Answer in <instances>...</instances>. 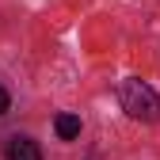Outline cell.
<instances>
[{
    "label": "cell",
    "mask_w": 160,
    "mask_h": 160,
    "mask_svg": "<svg viewBox=\"0 0 160 160\" xmlns=\"http://www.w3.org/2000/svg\"><path fill=\"white\" fill-rule=\"evenodd\" d=\"M118 99H122V111L130 118H137V122H156L160 118V95L145 84V80H137V76H130V80L118 84Z\"/></svg>",
    "instance_id": "obj_1"
},
{
    "label": "cell",
    "mask_w": 160,
    "mask_h": 160,
    "mask_svg": "<svg viewBox=\"0 0 160 160\" xmlns=\"http://www.w3.org/2000/svg\"><path fill=\"white\" fill-rule=\"evenodd\" d=\"M8 160H42V149L31 137H12L8 141Z\"/></svg>",
    "instance_id": "obj_2"
},
{
    "label": "cell",
    "mask_w": 160,
    "mask_h": 160,
    "mask_svg": "<svg viewBox=\"0 0 160 160\" xmlns=\"http://www.w3.org/2000/svg\"><path fill=\"white\" fill-rule=\"evenodd\" d=\"M53 133L61 137V141H76V137H80V118L69 114V111H61L53 118Z\"/></svg>",
    "instance_id": "obj_3"
},
{
    "label": "cell",
    "mask_w": 160,
    "mask_h": 160,
    "mask_svg": "<svg viewBox=\"0 0 160 160\" xmlns=\"http://www.w3.org/2000/svg\"><path fill=\"white\" fill-rule=\"evenodd\" d=\"M12 111V95H8V88H0V114H8Z\"/></svg>",
    "instance_id": "obj_4"
}]
</instances>
